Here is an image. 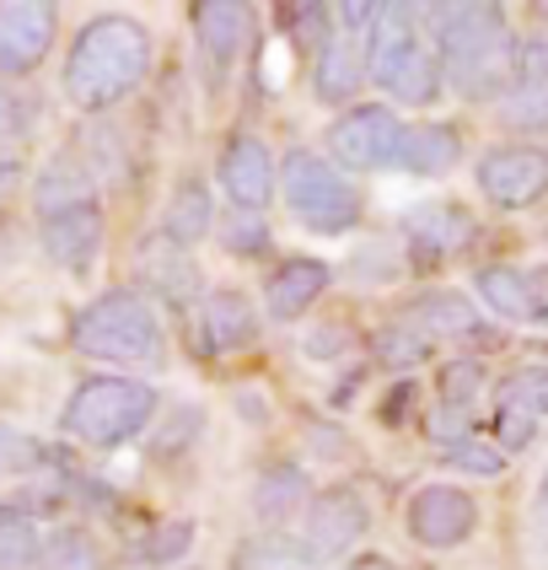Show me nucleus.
<instances>
[{
  "label": "nucleus",
  "mask_w": 548,
  "mask_h": 570,
  "mask_svg": "<svg viewBox=\"0 0 548 570\" xmlns=\"http://www.w3.org/2000/svg\"><path fill=\"white\" fill-rule=\"evenodd\" d=\"M339 11V28H371L377 17H382V6H371V0H345V6H333Z\"/></svg>",
  "instance_id": "nucleus-38"
},
{
  "label": "nucleus",
  "mask_w": 548,
  "mask_h": 570,
  "mask_svg": "<svg viewBox=\"0 0 548 570\" xmlns=\"http://www.w3.org/2000/svg\"><path fill=\"white\" fill-rule=\"evenodd\" d=\"M500 114L511 129H548V76H516L511 92L500 97Z\"/></svg>",
  "instance_id": "nucleus-28"
},
{
  "label": "nucleus",
  "mask_w": 548,
  "mask_h": 570,
  "mask_svg": "<svg viewBox=\"0 0 548 570\" xmlns=\"http://www.w3.org/2000/svg\"><path fill=\"white\" fill-rule=\"evenodd\" d=\"M409 539L425 549H457L479 533V501L457 484H425L409 501Z\"/></svg>",
  "instance_id": "nucleus-7"
},
{
  "label": "nucleus",
  "mask_w": 548,
  "mask_h": 570,
  "mask_svg": "<svg viewBox=\"0 0 548 570\" xmlns=\"http://www.w3.org/2000/svg\"><path fill=\"white\" fill-rule=\"evenodd\" d=\"M479 189L500 210H527L548 194V151L538 146H495L479 157Z\"/></svg>",
  "instance_id": "nucleus-9"
},
{
  "label": "nucleus",
  "mask_w": 548,
  "mask_h": 570,
  "mask_svg": "<svg viewBox=\"0 0 548 570\" xmlns=\"http://www.w3.org/2000/svg\"><path fill=\"white\" fill-rule=\"evenodd\" d=\"M479 382H484V366L474 361V355H457V361H447V366H441V404H447L451 414H457V410L468 414V404L479 399Z\"/></svg>",
  "instance_id": "nucleus-32"
},
{
  "label": "nucleus",
  "mask_w": 548,
  "mask_h": 570,
  "mask_svg": "<svg viewBox=\"0 0 548 570\" xmlns=\"http://www.w3.org/2000/svg\"><path fill=\"white\" fill-rule=\"evenodd\" d=\"M151 70V32L134 17H92L64 55V97L81 114L124 102Z\"/></svg>",
  "instance_id": "nucleus-2"
},
{
  "label": "nucleus",
  "mask_w": 548,
  "mask_h": 570,
  "mask_svg": "<svg viewBox=\"0 0 548 570\" xmlns=\"http://www.w3.org/2000/svg\"><path fill=\"white\" fill-rule=\"evenodd\" d=\"M409 237H415V258H441L451 248H462L468 237H474V216L468 210H457V205H425L409 226Z\"/></svg>",
  "instance_id": "nucleus-22"
},
{
  "label": "nucleus",
  "mask_w": 548,
  "mask_h": 570,
  "mask_svg": "<svg viewBox=\"0 0 548 570\" xmlns=\"http://www.w3.org/2000/svg\"><path fill=\"white\" fill-rule=\"evenodd\" d=\"M280 194H286L290 216L307 226V232H318V237L355 232L360 210H366L360 189L328 157H318V151H290L286 167H280Z\"/></svg>",
  "instance_id": "nucleus-5"
},
{
  "label": "nucleus",
  "mask_w": 548,
  "mask_h": 570,
  "mask_svg": "<svg viewBox=\"0 0 548 570\" xmlns=\"http://www.w3.org/2000/svg\"><path fill=\"white\" fill-rule=\"evenodd\" d=\"M54 32H60V11L49 0H0V70L32 76L49 60Z\"/></svg>",
  "instance_id": "nucleus-8"
},
{
  "label": "nucleus",
  "mask_w": 548,
  "mask_h": 570,
  "mask_svg": "<svg viewBox=\"0 0 548 570\" xmlns=\"http://www.w3.org/2000/svg\"><path fill=\"white\" fill-rule=\"evenodd\" d=\"M328 285H333V269H328L322 258H307V254L286 258V264L269 275V285H263V307H269V317L290 323V317L307 313Z\"/></svg>",
  "instance_id": "nucleus-14"
},
{
  "label": "nucleus",
  "mask_w": 548,
  "mask_h": 570,
  "mask_svg": "<svg viewBox=\"0 0 548 570\" xmlns=\"http://www.w3.org/2000/svg\"><path fill=\"white\" fill-rule=\"evenodd\" d=\"M11 135H17V102L0 87V140H11Z\"/></svg>",
  "instance_id": "nucleus-39"
},
{
  "label": "nucleus",
  "mask_w": 548,
  "mask_h": 570,
  "mask_svg": "<svg viewBox=\"0 0 548 570\" xmlns=\"http://www.w3.org/2000/svg\"><path fill=\"white\" fill-rule=\"evenodd\" d=\"M441 81H447V70H441V55L419 38L415 49H409V60L398 65V76L387 81V97H398V102H415V108H425V102H436L441 97Z\"/></svg>",
  "instance_id": "nucleus-25"
},
{
  "label": "nucleus",
  "mask_w": 548,
  "mask_h": 570,
  "mask_svg": "<svg viewBox=\"0 0 548 570\" xmlns=\"http://www.w3.org/2000/svg\"><path fill=\"white\" fill-rule=\"evenodd\" d=\"M205 232H216V199L199 178H183L172 199H167V216H161V237L183 254L193 243H205Z\"/></svg>",
  "instance_id": "nucleus-18"
},
{
  "label": "nucleus",
  "mask_w": 548,
  "mask_h": 570,
  "mask_svg": "<svg viewBox=\"0 0 548 570\" xmlns=\"http://www.w3.org/2000/svg\"><path fill=\"white\" fill-rule=\"evenodd\" d=\"M479 296L489 302V313L506 317V323H548V291L527 269H511V264L479 269Z\"/></svg>",
  "instance_id": "nucleus-13"
},
{
  "label": "nucleus",
  "mask_w": 548,
  "mask_h": 570,
  "mask_svg": "<svg viewBox=\"0 0 548 570\" xmlns=\"http://www.w3.org/2000/svg\"><path fill=\"white\" fill-rule=\"evenodd\" d=\"M409 323H415L425 340H457V334H474L479 328V317L468 307V296L462 291H419L415 302H409Z\"/></svg>",
  "instance_id": "nucleus-20"
},
{
  "label": "nucleus",
  "mask_w": 548,
  "mask_h": 570,
  "mask_svg": "<svg viewBox=\"0 0 548 570\" xmlns=\"http://www.w3.org/2000/svg\"><path fill=\"white\" fill-rule=\"evenodd\" d=\"M193 32H199L205 55L226 70L248 49V38H253V6H242V0H205V6H193Z\"/></svg>",
  "instance_id": "nucleus-15"
},
{
  "label": "nucleus",
  "mask_w": 548,
  "mask_h": 570,
  "mask_svg": "<svg viewBox=\"0 0 548 570\" xmlns=\"http://www.w3.org/2000/svg\"><path fill=\"white\" fill-rule=\"evenodd\" d=\"M70 345L92 361H113V366H157L167 340H161V317L140 291H102L87 302L76 323H70Z\"/></svg>",
  "instance_id": "nucleus-3"
},
{
  "label": "nucleus",
  "mask_w": 548,
  "mask_h": 570,
  "mask_svg": "<svg viewBox=\"0 0 548 570\" xmlns=\"http://www.w3.org/2000/svg\"><path fill=\"white\" fill-rule=\"evenodd\" d=\"M92 178L76 167V157H60L49 161L32 184V205H38V222L43 216H60V210H76V205H92Z\"/></svg>",
  "instance_id": "nucleus-24"
},
{
  "label": "nucleus",
  "mask_w": 548,
  "mask_h": 570,
  "mask_svg": "<svg viewBox=\"0 0 548 570\" xmlns=\"http://www.w3.org/2000/svg\"><path fill=\"white\" fill-rule=\"evenodd\" d=\"M189 549H193V522H161V528H151L146 539L129 549V560H134V566H151V570H167V566H178Z\"/></svg>",
  "instance_id": "nucleus-29"
},
{
  "label": "nucleus",
  "mask_w": 548,
  "mask_h": 570,
  "mask_svg": "<svg viewBox=\"0 0 548 570\" xmlns=\"http://www.w3.org/2000/svg\"><path fill=\"white\" fill-rule=\"evenodd\" d=\"M199 323H205V345L210 350H242V345H253V334H258L253 302H248L237 285H216V291H205V302H199Z\"/></svg>",
  "instance_id": "nucleus-16"
},
{
  "label": "nucleus",
  "mask_w": 548,
  "mask_h": 570,
  "mask_svg": "<svg viewBox=\"0 0 548 570\" xmlns=\"http://www.w3.org/2000/svg\"><path fill=\"white\" fill-rule=\"evenodd\" d=\"M436 55L462 97H506L516 81V32L500 6H430Z\"/></svg>",
  "instance_id": "nucleus-1"
},
{
  "label": "nucleus",
  "mask_w": 548,
  "mask_h": 570,
  "mask_svg": "<svg viewBox=\"0 0 548 570\" xmlns=\"http://www.w3.org/2000/svg\"><path fill=\"white\" fill-rule=\"evenodd\" d=\"M441 463H447V469H462V474H474V479H495L500 469H506V452H500V446H489V442H468V436H457L451 446H441Z\"/></svg>",
  "instance_id": "nucleus-33"
},
{
  "label": "nucleus",
  "mask_w": 548,
  "mask_h": 570,
  "mask_svg": "<svg viewBox=\"0 0 548 570\" xmlns=\"http://www.w3.org/2000/svg\"><path fill=\"white\" fill-rule=\"evenodd\" d=\"M425 355H430V340L419 334L409 317H403V323H387L382 334H377V361H382V366H398V372H403V366H419Z\"/></svg>",
  "instance_id": "nucleus-30"
},
{
  "label": "nucleus",
  "mask_w": 548,
  "mask_h": 570,
  "mask_svg": "<svg viewBox=\"0 0 548 570\" xmlns=\"http://www.w3.org/2000/svg\"><path fill=\"white\" fill-rule=\"evenodd\" d=\"M157 420V387L140 377H87L64 404V436L87 446H124Z\"/></svg>",
  "instance_id": "nucleus-4"
},
{
  "label": "nucleus",
  "mask_w": 548,
  "mask_h": 570,
  "mask_svg": "<svg viewBox=\"0 0 548 570\" xmlns=\"http://www.w3.org/2000/svg\"><path fill=\"white\" fill-rule=\"evenodd\" d=\"M32 463H43L38 442L22 436V431H11V425H0V474H22Z\"/></svg>",
  "instance_id": "nucleus-36"
},
{
  "label": "nucleus",
  "mask_w": 548,
  "mask_h": 570,
  "mask_svg": "<svg viewBox=\"0 0 548 570\" xmlns=\"http://www.w3.org/2000/svg\"><path fill=\"white\" fill-rule=\"evenodd\" d=\"M231 570H322V554L307 539L263 528V533H248L231 549Z\"/></svg>",
  "instance_id": "nucleus-17"
},
{
  "label": "nucleus",
  "mask_w": 548,
  "mask_h": 570,
  "mask_svg": "<svg viewBox=\"0 0 548 570\" xmlns=\"http://www.w3.org/2000/svg\"><path fill=\"white\" fill-rule=\"evenodd\" d=\"M286 32L301 49L322 55L333 43V6H286Z\"/></svg>",
  "instance_id": "nucleus-31"
},
{
  "label": "nucleus",
  "mask_w": 548,
  "mask_h": 570,
  "mask_svg": "<svg viewBox=\"0 0 548 570\" xmlns=\"http://www.w3.org/2000/svg\"><path fill=\"white\" fill-rule=\"evenodd\" d=\"M544 501H548V474H544Z\"/></svg>",
  "instance_id": "nucleus-41"
},
{
  "label": "nucleus",
  "mask_w": 548,
  "mask_h": 570,
  "mask_svg": "<svg viewBox=\"0 0 548 570\" xmlns=\"http://www.w3.org/2000/svg\"><path fill=\"white\" fill-rule=\"evenodd\" d=\"M495 410L521 414V420H548V366H516L495 387Z\"/></svg>",
  "instance_id": "nucleus-27"
},
{
  "label": "nucleus",
  "mask_w": 548,
  "mask_h": 570,
  "mask_svg": "<svg viewBox=\"0 0 548 570\" xmlns=\"http://www.w3.org/2000/svg\"><path fill=\"white\" fill-rule=\"evenodd\" d=\"M495 436H500L506 452H521V446H532V436H538V420H521V414L495 410Z\"/></svg>",
  "instance_id": "nucleus-37"
},
{
  "label": "nucleus",
  "mask_w": 548,
  "mask_h": 570,
  "mask_svg": "<svg viewBox=\"0 0 548 570\" xmlns=\"http://www.w3.org/2000/svg\"><path fill=\"white\" fill-rule=\"evenodd\" d=\"M350 570H398L392 560H382V554H366V560H355Z\"/></svg>",
  "instance_id": "nucleus-40"
},
{
  "label": "nucleus",
  "mask_w": 548,
  "mask_h": 570,
  "mask_svg": "<svg viewBox=\"0 0 548 570\" xmlns=\"http://www.w3.org/2000/svg\"><path fill=\"white\" fill-rule=\"evenodd\" d=\"M301 507H307V474L290 463H269L253 484V511L280 533V522H290Z\"/></svg>",
  "instance_id": "nucleus-23"
},
{
  "label": "nucleus",
  "mask_w": 548,
  "mask_h": 570,
  "mask_svg": "<svg viewBox=\"0 0 548 570\" xmlns=\"http://www.w3.org/2000/svg\"><path fill=\"white\" fill-rule=\"evenodd\" d=\"M462 157V140L451 125H415L403 129V146H398V161L415 173V178H441L451 173Z\"/></svg>",
  "instance_id": "nucleus-21"
},
{
  "label": "nucleus",
  "mask_w": 548,
  "mask_h": 570,
  "mask_svg": "<svg viewBox=\"0 0 548 570\" xmlns=\"http://www.w3.org/2000/svg\"><path fill=\"white\" fill-rule=\"evenodd\" d=\"M221 243L231 254H269V226H263V216H253V210H237V216L221 226Z\"/></svg>",
  "instance_id": "nucleus-35"
},
{
  "label": "nucleus",
  "mask_w": 548,
  "mask_h": 570,
  "mask_svg": "<svg viewBox=\"0 0 548 570\" xmlns=\"http://www.w3.org/2000/svg\"><path fill=\"white\" fill-rule=\"evenodd\" d=\"M43 554V528L28 507H0V570H28Z\"/></svg>",
  "instance_id": "nucleus-26"
},
{
  "label": "nucleus",
  "mask_w": 548,
  "mask_h": 570,
  "mask_svg": "<svg viewBox=\"0 0 548 570\" xmlns=\"http://www.w3.org/2000/svg\"><path fill=\"white\" fill-rule=\"evenodd\" d=\"M398 146H403V119L382 102H360L328 129V151L350 173H377L387 161H398Z\"/></svg>",
  "instance_id": "nucleus-6"
},
{
  "label": "nucleus",
  "mask_w": 548,
  "mask_h": 570,
  "mask_svg": "<svg viewBox=\"0 0 548 570\" xmlns=\"http://www.w3.org/2000/svg\"><path fill=\"white\" fill-rule=\"evenodd\" d=\"M366 528H371V511H366V501L355 495L350 484H328L322 495L307 501V543L318 549L322 560H333L350 543H360Z\"/></svg>",
  "instance_id": "nucleus-11"
},
{
  "label": "nucleus",
  "mask_w": 548,
  "mask_h": 570,
  "mask_svg": "<svg viewBox=\"0 0 548 570\" xmlns=\"http://www.w3.org/2000/svg\"><path fill=\"white\" fill-rule=\"evenodd\" d=\"M38 243L64 275H87L97 254H102V205L92 199V205L60 210V216H43L38 222Z\"/></svg>",
  "instance_id": "nucleus-12"
},
{
  "label": "nucleus",
  "mask_w": 548,
  "mask_h": 570,
  "mask_svg": "<svg viewBox=\"0 0 548 570\" xmlns=\"http://www.w3.org/2000/svg\"><path fill=\"white\" fill-rule=\"evenodd\" d=\"M38 566L43 570H97V554L92 543L81 539V533H54V539H43V554H38Z\"/></svg>",
  "instance_id": "nucleus-34"
},
{
  "label": "nucleus",
  "mask_w": 548,
  "mask_h": 570,
  "mask_svg": "<svg viewBox=\"0 0 548 570\" xmlns=\"http://www.w3.org/2000/svg\"><path fill=\"white\" fill-rule=\"evenodd\" d=\"M371 76H366V55L355 49L350 38H333L328 49L318 55V65H312V92H318V102H350L360 87H366Z\"/></svg>",
  "instance_id": "nucleus-19"
},
{
  "label": "nucleus",
  "mask_w": 548,
  "mask_h": 570,
  "mask_svg": "<svg viewBox=\"0 0 548 570\" xmlns=\"http://www.w3.org/2000/svg\"><path fill=\"white\" fill-rule=\"evenodd\" d=\"M216 178H221L226 199L237 210H253L258 216L275 199V157H269V146L258 135H231L226 140L221 161H216Z\"/></svg>",
  "instance_id": "nucleus-10"
}]
</instances>
